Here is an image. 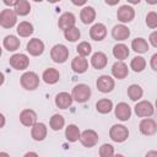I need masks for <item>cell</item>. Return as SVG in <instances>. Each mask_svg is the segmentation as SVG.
Masks as SVG:
<instances>
[{"label":"cell","mask_w":157,"mask_h":157,"mask_svg":"<svg viewBox=\"0 0 157 157\" xmlns=\"http://www.w3.org/2000/svg\"><path fill=\"white\" fill-rule=\"evenodd\" d=\"M20 82L25 90L33 91L39 86V76L33 71H27L20 77Z\"/></svg>","instance_id":"6da1fadb"},{"label":"cell","mask_w":157,"mask_h":157,"mask_svg":"<svg viewBox=\"0 0 157 157\" xmlns=\"http://www.w3.org/2000/svg\"><path fill=\"white\" fill-rule=\"evenodd\" d=\"M91 97V88L85 83H78L72 88V98L78 103H85Z\"/></svg>","instance_id":"7a4b0ae2"},{"label":"cell","mask_w":157,"mask_h":157,"mask_svg":"<svg viewBox=\"0 0 157 157\" xmlns=\"http://www.w3.org/2000/svg\"><path fill=\"white\" fill-rule=\"evenodd\" d=\"M50 58L54 63H65L69 58V49L64 44H55L50 50Z\"/></svg>","instance_id":"3957f363"},{"label":"cell","mask_w":157,"mask_h":157,"mask_svg":"<svg viewBox=\"0 0 157 157\" xmlns=\"http://www.w3.org/2000/svg\"><path fill=\"white\" fill-rule=\"evenodd\" d=\"M109 136L114 142H124L129 137V130L121 124H115L110 128Z\"/></svg>","instance_id":"277c9868"},{"label":"cell","mask_w":157,"mask_h":157,"mask_svg":"<svg viewBox=\"0 0 157 157\" xmlns=\"http://www.w3.org/2000/svg\"><path fill=\"white\" fill-rule=\"evenodd\" d=\"M17 21V13L15 12V10L11 9H5L1 11L0 13V25L4 28H11L16 25Z\"/></svg>","instance_id":"5b68a950"},{"label":"cell","mask_w":157,"mask_h":157,"mask_svg":"<svg viewBox=\"0 0 157 157\" xmlns=\"http://www.w3.org/2000/svg\"><path fill=\"white\" fill-rule=\"evenodd\" d=\"M134 108H135V114L140 118L151 117L155 113V108L151 104V102H148V101H141V102L136 103Z\"/></svg>","instance_id":"8992f818"},{"label":"cell","mask_w":157,"mask_h":157,"mask_svg":"<svg viewBox=\"0 0 157 157\" xmlns=\"http://www.w3.org/2000/svg\"><path fill=\"white\" fill-rule=\"evenodd\" d=\"M10 65L16 70H25L29 65V59L26 54L17 53L10 58Z\"/></svg>","instance_id":"52a82bcc"},{"label":"cell","mask_w":157,"mask_h":157,"mask_svg":"<svg viewBox=\"0 0 157 157\" xmlns=\"http://www.w3.org/2000/svg\"><path fill=\"white\" fill-rule=\"evenodd\" d=\"M80 141H81V144L85 147H93L98 142V134L94 130L87 129V130H85V131L81 132Z\"/></svg>","instance_id":"ba28073f"},{"label":"cell","mask_w":157,"mask_h":157,"mask_svg":"<svg viewBox=\"0 0 157 157\" xmlns=\"http://www.w3.org/2000/svg\"><path fill=\"white\" fill-rule=\"evenodd\" d=\"M117 17H118V20H119L120 22H123V23L130 22V21H132L134 17H135V10H134L131 6H129V5H123V6H120V7L118 9V11H117Z\"/></svg>","instance_id":"9c48e42d"},{"label":"cell","mask_w":157,"mask_h":157,"mask_svg":"<svg viewBox=\"0 0 157 157\" xmlns=\"http://www.w3.org/2000/svg\"><path fill=\"white\" fill-rule=\"evenodd\" d=\"M139 129H140L141 134H144L146 136H151L157 131V123L151 118H145L140 121Z\"/></svg>","instance_id":"30bf717a"},{"label":"cell","mask_w":157,"mask_h":157,"mask_svg":"<svg viewBox=\"0 0 157 157\" xmlns=\"http://www.w3.org/2000/svg\"><path fill=\"white\" fill-rule=\"evenodd\" d=\"M96 86L102 93H108L114 88V80L108 75H102L98 77Z\"/></svg>","instance_id":"8fae6325"},{"label":"cell","mask_w":157,"mask_h":157,"mask_svg":"<svg viewBox=\"0 0 157 157\" xmlns=\"http://www.w3.org/2000/svg\"><path fill=\"white\" fill-rule=\"evenodd\" d=\"M105 36H107V27L103 23H99V22L94 23L90 29V37L93 40L101 42L105 38Z\"/></svg>","instance_id":"7c38bea8"},{"label":"cell","mask_w":157,"mask_h":157,"mask_svg":"<svg viewBox=\"0 0 157 157\" xmlns=\"http://www.w3.org/2000/svg\"><path fill=\"white\" fill-rule=\"evenodd\" d=\"M112 74L115 78L118 80H123L128 75H129V69H128V65L123 61V60H119L117 63L113 64L112 66Z\"/></svg>","instance_id":"4fadbf2b"},{"label":"cell","mask_w":157,"mask_h":157,"mask_svg":"<svg viewBox=\"0 0 157 157\" xmlns=\"http://www.w3.org/2000/svg\"><path fill=\"white\" fill-rule=\"evenodd\" d=\"M114 113H115V117H117L119 120L126 121V120H129L130 117H131V108H130V105H129L128 103L120 102V103L117 104Z\"/></svg>","instance_id":"5bb4252c"},{"label":"cell","mask_w":157,"mask_h":157,"mask_svg":"<svg viewBox=\"0 0 157 157\" xmlns=\"http://www.w3.org/2000/svg\"><path fill=\"white\" fill-rule=\"evenodd\" d=\"M75 22H76V18H75V15L74 13H71V12H64L59 17L58 26H59L60 29L66 31V29L74 27L75 26Z\"/></svg>","instance_id":"9a60e30c"},{"label":"cell","mask_w":157,"mask_h":157,"mask_svg":"<svg viewBox=\"0 0 157 157\" xmlns=\"http://www.w3.org/2000/svg\"><path fill=\"white\" fill-rule=\"evenodd\" d=\"M27 52L33 56H38L44 52V43L38 38H32L27 43Z\"/></svg>","instance_id":"2e32d148"},{"label":"cell","mask_w":157,"mask_h":157,"mask_svg":"<svg viewBox=\"0 0 157 157\" xmlns=\"http://www.w3.org/2000/svg\"><path fill=\"white\" fill-rule=\"evenodd\" d=\"M71 69L76 72V74H83L86 72V70L88 69V61L85 56L82 55H77L72 59L71 61Z\"/></svg>","instance_id":"e0dca14e"},{"label":"cell","mask_w":157,"mask_h":157,"mask_svg":"<svg viewBox=\"0 0 157 157\" xmlns=\"http://www.w3.org/2000/svg\"><path fill=\"white\" fill-rule=\"evenodd\" d=\"M20 121L25 126H33L37 123V114L32 109H23L20 114Z\"/></svg>","instance_id":"ac0fdd59"},{"label":"cell","mask_w":157,"mask_h":157,"mask_svg":"<svg viewBox=\"0 0 157 157\" xmlns=\"http://www.w3.org/2000/svg\"><path fill=\"white\" fill-rule=\"evenodd\" d=\"M130 36V29L125 25H115L112 29V37L115 40H125Z\"/></svg>","instance_id":"d6986e66"},{"label":"cell","mask_w":157,"mask_h":157,"mask_svg":"<svg viewBox=\"0 0 157 157\" xmlns=\"http://www.w3.org/2000/svg\"><path fill=\"white\" fill-rule=\"evenodd\" d=\"M31 136L36 141H43L47 136V126L43 123H36L31 129Z\"/></svg>","instance_id":"ffe728a7"},{"label":"cell","mask_w":157,"mask_h":157,"mask_svg":"<svg viewBox=\"0 0 157 157\" xmlns=\"http://www.w3.org/2000/svg\"><path fill=\"white\" fill-rule=\"evenodd\" d=\"M74 98H72V94H69L67 92H60L56 94L55 97V104L58 108L60 109H66L71 105Z\"/></svg>","instance_id":"44dd1931"},{"label":"cell","mask_w":157,"mask_h":157,"mask_svg":"<svg viewBox=\"0 0 157 157\" xmlns=\"http://www.w3.org/2000/svg\"><path fill=\"white\" fill-rule=\"evenodd\" d=\"M107 63H108V58L104 53L102 52H97L92 55L91 58V65L97 69V70H101V69H104L107 66Z\"/></svg>","instance_id":"7402d4cb"},{"label":"cell","mask_w":157,"mask_h":157,"mask_svg":"<svg viewBox=\"0 0 157 157\" xmlns=\"http://www.w3.org/2000/svg\"><path fill=\"white\" fill-rule=\"evenodd\" d=\"M42 78H43V81H44L45 83H48V85H54V83H56V82L59 81L60 74H59V71H58L56 69L49 67V69H47V70L43 72Z\"/></svg>","instance_id":"603a6c76"},{"label":"cell","mask_w":157,"mask_h":157,"mask_svg":"<svg viewBox=\"0 0 157 157\" xmlns=\"http://www.w3.org/2000/svg\"><path fill=\"white\" fill-rule=\"evenodd\" d=\"M80 18H81L82 23H85V25L92 23L94 21V18H96V11H94V9L92 6H85L81 10V12H80Z\"/></svg>","instance_id":"cb8c5ba5"},{"label":"cell","mask_w":157,"mask_h":157,"mask_svg":"<svg viewBox=\"0 0 157 157\" xmlns=\"http://www.w3.org/2000/svg\"><path fill=\"white\" fill-rule=\"evenodd\" d=\"M80 136H81V132H80V129L77 125L75 124H70L66 126V130H65V137L67 141L70 142H75L77 140H80Z\"/></svg>","instance_id":"d4e9b609"},{"label":"cell","mask_w":157,"mask_h":157,"mask_svg":"<svg viewBox=\"0 0 157 157\" xmlns=\"http://www.w3.org/2000/svg\"><path fill=\"white\" fill-rule=\"evenodd\" d=\"M2 44H4V47H5L6 50H9V52H15V50H17V49L20 48L21 42H20V39H18L16 36L10 34V36H6V37L4 38Z\"/></svg>","instance_id":"484cf974"},{"label":"cell","mask_w":157,"mask_h":157,"mask_svg":"<svg viewBox=\"0 0 157 157\" xmlns=\"http://www.w3.org/2000/svg\"><path fill=\"white\" fill-rule=\"evenodd\" d=\"M16 31L20 37H29L33 33V26H32V23H29L27 21H22L17 25Z\"/></svg>","instance_id":"4316f807"},{"label":"cell","mask_w":157,"mask_h":157,"mask_svg":"<svg viewBox=\"0 0 157 157\" xmlns=\"http://www.w3.org/2000/svg\"><path fill=\"white\" fill-rule=\"evenodd\" d=\"M131 48H132L134 52L144 54V53H146L148 50V43L144 38H135L131 42Z\"/></svg>","instance_id":"83f0119b"},{"label":"cell","mask_w":157,"mask_h":157,"mask_svg":"<svg viewBox=\"0 0 157 157\" xmlns=\"http://www.w3.org/2000/svg\"><path fill=\"white\" fill-rule=\"evenodd\" d=\"M129 48L125 45V44H123V43H119V44H117V45H114V48H113V55L118 59V60H124V59H126L128 56H129Z\"/></svg>","instance_id":"f1b7e54d"},{"label":"cell","mask_w":157,"mask_h":157,"mask_svg":"<svg viewBox=\"0 0 157 157\" xmlns=\"http://www.w3.org/2000/svg\"><path fill=\"white\" fill-rule=\"evenodd\" d=\"M96 109H97V112H99L102 114H107L113 109V102L110 99H108V98L99 99L96 103Z\"/></svg>","instance_id":"f546056e"},{"label":"cell","mask_w":157,"mask_h":157,"mask_svg":"<svg viewBox=\"0 0 157 157\" xmlns=\"http://www.w3.org/2000/svg\"><path fill=\"white\" fill-rule=\"evenodd\" d=\"M29 11H31V5L27 0H20L15 5V12L17 13V16H26L29 13Z\"/></svg>","instance_id":"4dcf8cb0"},{"label":"cell","mask_w":157,"mask_h":157,"mask_svg":"<svg viewBox=\"0 0 157 157\" xmlns=\"http://www.w3.org/2000/svg\"><path fill=\"white\" fill-rule=\"evenodd\" d=\"M144 94L142 88L139 85H130L128 87V96L131 101H139Z\"/></svg>","instance_id":"1f68e13d"},{"label":"cell","mask_w":157,"mask_h":157,"mask_svg":"<svg viewBox=\"0 0 157 157\" xmlns=\"http://www.w3.org/2000/svg\"><path fill=\"white\" fill-rule=\"evenodd\" d=\"M49 125H50V128H52L54 131H58V130H60V129L65 125V119H64V117L60 115V114H54V115L50 118Z\"/></svg>","instance_id":"d6a6232c"},{"label":"cell","mask_w":157,"mask_h":157,"mask_svg":"<svg viewBox=\"0 0 157 157\" xmlns=\"http://www.w3.org/2000/svg\"><path fill=\"white\" fill-rule=\"evenodd\" d=\"M130 67L135 71V72H141L145 67H146V60L142 56H135L131 63H130Z\"/></svg>","instance_id":"836d02e7"},{"label":"cell","mask_w":157,"mask_h":157,"mask_svg":"<svg viewBox=\"0 0 157 157\" xmlns=\"http://www.w3.org/2000/svg\"><path fill=\"white\" fill-rule=\"evenodd\" d=\"M80 36H81L80 29L77 27H75V26L71 27V28H69V29H66V31H64V37L69 42H76V40H78Z\"/></svg>","instance_id":"e575fe53"},{"label":"cell","mask_w":157,"mask_h":157,"mask_svg":"<svg viewBox=\"0 0 157 157\" xmlns=\"http://www.w3.org/2000/svg\"><path fill=\"white\" fill-rule=\"evenodd\" d=\"M76 50H77V54H78V55L87 56V55L91 54V52H92V47H91V44H90L88 42H81V43L77 45Z\"/></svg>","instance_id":"d590c367"},{"label":"cell","mask_w":157,"mask_h":157,"mask_svg":"<svg viewBox=\"0 0 157 157\" xmlns=\"http://www.w3.org/2000/svg\"><path fill=\"white\" fill-rule=\"evenodd\" d=\"M99 156L101 157H110L114 155V148L110 144H103L101 147H99V151H98Z\"/></svg>","instance_id":"8d00e7d4"},{"label":"cell","mask_w":157,"mask_h":157,"mask_svg":"<svg viewBox=\"0 0 157 157\" xmlns=\"http://www.w3.org/2000/svg\"><path fill=\"white\" fill-rule=\"evenodd\" d=\"M146 25L150 28H157V12L155 11H150L146 15Z\"/></svg>","instance_id":"74e56055"},{"label":"cell","mask_w":157,"mask_h":157,"mask_svg":"<svg viewBox=\"0 0 157 157\" xmlns=\"http://www.w3.org/2000/svg\"><path fill=\"white\" fill-rule=\"evenodd\" d=\"M148 39H150V43H151L155 48H157V31H153V32L150 34Z\"/></svg>","instance_id":"f35d334b"},{"label":"cell","mask_w":157,"mask_h":157,"mask_svg":"<svg viewBox=\"0 0 157 157\" xmlns=\"http://www.w3.org/2000/svg\"><path fill=\"white\" fill-rule=\"evenodd\" d=\"M150 65H151V67H152L155 71H157V53H156V54H153V55L151 56Z\"/></svg>","instance_id":"ab89813d"},{"label":"cell","mask_w":157,"mask_h":157,"mask_svg":"<svg viewBox=\"0 0 157 157\" xmlns=\"http://www.w3.org/2000/svg\"><path fill=\"white\" fill-rule=\"evenodd\" d=\"M2 1H4V4L7 5V6H15L20 0H2Z\"/></svg>","instance_id":"60d3db41"},{"label":"cell","mask_w":157,"mask_h":157,"mask_svg":"<svg viewBox=\"0 0 157 157\" xmlns=\"http://www.w3.org/2000/svg\"><path fill=\"white\" fill-rule=\"evenodd\" d=\"M86 1H87V0H71V2H72L74 5H76V6H82V5L86 4Z\"/></svg>","instance_id":"b9f144b4"},{"label":"cell","mask_w":157,"mask_h":157,"mask_svg":"<svg viewBox=\"0 0 157 157\" xmlns=\"http://www.w3.org/2000/svg\"><path fill=\"white\" fill-rule=\"evenodd\" d=\"M104 1H105L108 5H110V6H114V5H117V4H118L120 0H104Z\"/></svg>","instance_id":"7bdbcfd3"},{"label":"cell","mask_w":157,"mask_h":157,"mask_svg":"<svg viewBox=\"0 0 157 157\" xmlns=\"http://www.w3.org/2000/svg\"><path fill=\"white\" fill-rule=\"evenodd\" d=\"M140 1H141V0H128V2H130V4H132V5H137Z\"/></svg>","instance_id":"ee69618b"},{"label":"cell","mask_w":157,"mask_h":157,"mask_svg":"<svg viewBox=\"0 0 157 157\" xmlns=\"http://www.w3.org/2000/svg\"><path fill=\"white\" fill-rule=\"evenodd\" d=\"M146 156H157V152L156 151H151V152H147Z\"/></svg>","instance_id":"f6af8a7d"},{"label":"cell","mask_w":157,"mask_h":157,"mask_svg":"<svg viewBox=\"0 0 157 157\" xmlns=\"http://www.w3.org/2000/svg\"><path fill=\"white\" fill-rule=\"evenodd\" d=\"M146 2L150 5H155V4H157V0H146Z\"/></svg>","instance_id":"bcb514c9"},{"label":"cell","mask_w":157,"mask_h":157,"mask_svg":"<svg viewBox=\"0 0 157 157\" xmlns=\"http://www.w3.org/2000/svg\"><path fill=\"white\" fill-rule=\"evenodd\" d=\"M25 156H26V157H27V156H38V155H37V153H36V152H28V153H26V155H25Z\"/></svg>","instance_id":"7dc6e473"},{"label":"cell","mask_w":157,"mask_h":157,"mask_svg":"<svg viewBox=\"0 0 157 157\" xmlns=\"http://www.w3.org/2000/svg\"><path fill=\"white\" fill-rule=\"evenodd\" d=\"M47 1H49V2L54 4V2H58V1H60V0H47Z\"/></svg>","instance_id":"c3c4849f"},{"label":"cell","mask_w":157,"mask_h":157,"mask_svg":"<svg viewBox=\"0 0 157 157\" xmlns=\"http://www.w3.org/2000/svg\"><path fill=\"white\" fill-rule=\"evenodd\" d=\"M36 2H40V1H43V0H34Z\"/></svg>","instance_id":"681fc988"},{"label":"cell","mask_w":157,"mask_h":157,"mask_svg":"<svg viewBox=\"0 0 157 157\" xmlns=\"http://www.w3.org/2000/svg\"><path fill=\"white\" fill-rule=\"evenodd\" d=\"M156 108H157V101H156Z\"/></svg>","instance_id":"f907efd6"}]
</instances>
